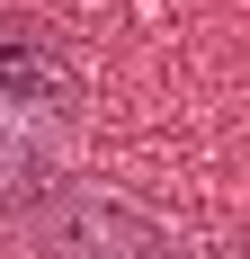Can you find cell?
I'll list each match as a JSON object with an SVG mask.
<instances>
[{
    "mask_svg": "<svg viewBox=\"0 0 250 259\" xmlns=\"http://www.w3.org/2000/svg\"><path fill=\"white\" fill-rule=\"evenodd\" d=\"M27 259H179V241L134 197L90 188V179H63L27 214Z\"/></svg>",
    "mask_w": 250,
    "mask_h": 259,
    "instance_id": "1",
    "label": "cell"
},
{
    "mask_svg": "<svg viewBox=\"0 0 250 259\" xmlns=\"http://www.w3.org/2000/svg\"><path fill=\"white\" fill-rule=\"evenodd\" d=\"M0 107H45V116L80 107V63H72V45L54 27L0 18Z\"/></svg>",
    "mask_w": 250,
    "mask_h": 259,
    "instance_id": "2",
    "label": "cell"
},
{
    "mask_svg": "<svg viewBox=\"0 0 250 259\" xmlns=\"http://www.w3.org/2000/svg\"><path fill=\"white\" fill-rule=\"evenodd\" d=\"M36 179H45V152H36V134H27L18 116H0V206H9V197H27Z\"/></svg>",
    "mask_w": 250,
    "mask_h": 259,
    "instance_id": "3",
    "label": "cell"
}]
</instances>
